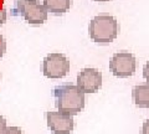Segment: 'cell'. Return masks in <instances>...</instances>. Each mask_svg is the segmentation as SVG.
I'll return each mask as SVG.
<instances>
[{
	"mask_svg": "<svg viewBox=\"0 0 149 134\" xmlns=\"http://www.w3.org/2000/svg\"><path fill=\"white\" fill-rule=\"evenodd\" d=\"M142 134H149V119H147V121L143 123V127H142Z\"/></svg>",
	"mask_w": 149,
	"mask_h": 134,
	"instance_id": "obj_15",
	"label": "cell"
},
{
	"mask_svg": "<svg viewBox=\"0 0 149 134\" xmlns=\"http://www.w3.org/2000/svg\"><path fill=\"white\" fill-rule=\"evenodd\" d=\"M88 34L97 45H108L118 36V21L111 15H97L88 25Z\"/></svg>",
	"mask_w": 149,
	"mask_h": 134,
	"instance_id": "obj_2",
	"label": "cell"
},
{
	"mask_svg": "<svg viewBox=\"0 0 149 134\" xmlns=\"http://www.w3.org/2000/svg\"><path fill=\"white\" fill-rule=\"evenodd\" d=\"M95 1H98V3H106V1H109V0H95Z\"/></svg>",
	"mask_w": 149,
	"mask_h": 134,
	"instance_id": "obj_16",
	"label": "cell"
},
{
	"mask_svg": "<svg viewBox=\"0 0 149 134\" xmlns=\"http://www.w3.org/2000/svg\"><path fill=\"white\" fill-rule=\"evenodd\" d=\"M76 86L83 93H96L102 87V73L97 68H83L77 76Z\"/></svg>",
	"mask_w": 149,
	"mask_h": 134,
	"instance_id": "obj_7",
	"label": "cell"
},
{
	"mask_svg": "<svg viewBox=\"0 0 149 134\" xmlns=\"http://www.w3.org/2000/svg\"><path fill=\"white\" fill-rule=\"evenodd\" d=\"M70 71V61L63 53L51 52L42 60V73L51 80L63 78Z\"/></svg>",
	"mask_w": 149,
	"mask_h": 134,
	"instance_id": "obj_4",
	"label": "cell"
},
{
	"mask_svg": "<svg viewBox=\"0 0 149 134\" xmlns=\"http://www.w3.org/2000/svg\"><path fill=\"white\" fill-rule=\"evenodd\" d=\"M46 122L52 134H71L74 128L73 115L62 112H46Z\"/></svg>",
	"mask_w": 149,
	"mask_h": 134,
	"instance_id": "obj_6",
	"label": "cell"
},
{
	"mask_svg": "<svg viewBox=\"0 0 149 134\" xmlns=\"http://www.w3.org/2000/svg\"><path fill=\"white\" fill-rule=\"evenodd\" d=\"M143 77L146 78V81L149 83V61L144 65V67H143Z\"/></svg>",
	"mask_w": 149,
	"mask_h": 134,
	"instance_id": "obj_13",
	"label": "cell"
},
{
	"mask_svg": "<svg viewBox=\"0 0 149 134\" xmlns=\"http://www.w3.org/2000/svg\"><path fill=\"white\" fill-rule=\"evenodd\" d=\"M5 52H6V41L4 39V36L0 34V60L3 58Z\"/></svg>",
	"mask_w": 149,
	"mask_h": 134,
	"instance_id": "obj_12",
	"label": "cell"
},
{
	"mask_svg": "<svg viewBox=\"0 0 149 134\" xmlns=\"http://www.w3.org/2000/svg\"><path fill=\"white\" fill-rule=\"evenodd\" d=\"M34 1H37V0H34Z\"/></svg>",
	"mask_w": 149,
	"mask_h": 134,
	"instance_id": "obj_17",
	"label": "cell"
},
{
	"mask_svg": "<svg viewBox=\"0 0 149 134\" xmlns=\"http://www.w3.org/2000/svg\"><path fill=\"white\" fill-rule=\"evenodd\" d=\"M72 0H44V6L47 12L55 16H61L71 8Z\"/></svg>",
	"mask_w": 149,
	"mask_h": 134,
	"instance_id": "obj_9",
	"label": "cell"
},
{
	"mask_svg": "<svg viewBox=\"0 0 149 134\" xmlns=\"http://www.w3.org/2000/svg\"><path fill=\"white\" fill-rule=\"evenodd\" d=\"M15 6L22 19L30 25H41L47 20L49 12L44 6L34 0H15Z\"/></svg>",
	"mask_w": 149,
	"mask_h": 134,
	"instance_id": "obj_3",
	"label": "cell"
},
{
	"mask_svg": "<svg viewBox=\"0 0 149 134\" xmlns=\"http://www.w3.org/2000/svg\"><path fill=\"white\" fill-rule=\"evenodd\" d=\"M137 67V60L133 53L122 51L116 52L109 61V70L113 76L119 78H128L134 75Z\"/></svg>",
	"mask_w": 149,
	"mask_h": 134,
	"instance_id": "obj_5",
	"label": "cell"
},
{
	"mask_svg": "<svg viewBox=\"0 0 149 134\" xmlns=\"http://www.w3.org/2000/svg\"><path fill=\"white\" fill-rule=\"evenodd\" d=\"M55 106L58 112L77 115L85 108V93L76 85H60L52 90Z\"/></svg>",
	"mask_w": 149,
	"mask_h": 134,
	"instance_id": "obj_1",
	"label": "cell"
},
{
	"mask_svg": "<svg viewBox=\"0 0 149 134\" xmlns=\"http://www.w3.org/2000/svg\"><path fill=\"white\" fill-rule=\"evenodd\" d=\"M6 128V119L0 115V134H4V131Z\"/></svg>",
	"mask_w": 149,
	"mask_h": 134,
	"instance_id": "obj_14",
	"label": "cell"
},
{
	"mask_svg": "<svg viewBox=\"0 0 149 134\" xmlns=\"http://www.w3.org/2000/svg\"><path fill=\"white\" fill-rule=\"evenodd\" d=\"M134 104L139 108H149V83L134 86L132 90Z\"/></svg>",
	"mask_w": 149,
	"mask_h": 134,
	"instance_id": "obj_8",
	"label": "cell"
},
{
	"mask_svg": "<svg viewBox=\"0 0 149 134\" xmlns=\"http://www.w3.org/2000/svg\"><path fill=\"white\" fill-rule=\"evenodd\" d=\"M4 134H24V132L19 127H8L6 126L5 131H4Z\"/></svg>",
	"mask_w": 149,
	"mask_h": 134,
	"instance_id": "obj_11",
	"label": "cell"
},
{
	"mask_svg": "<svg viewBox=\"0 0 149 134\" xmlns=\"http://www.w3.org/2000/svg\"><path fill=\"white\" fill-rule=\"evenodd\" d=\"M6 19H8V11H6V8L4 6L3 0H0V26L5 24V22H6Z\"/></svg>",
	"mask_w": 149,
	"mask_h": 134,
	"instance_id": "obj_10",
	"label": "cell"
}]
</instances>
